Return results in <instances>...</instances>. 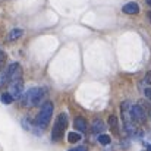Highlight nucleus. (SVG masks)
Here are the masks:
<instances>
[{
    "label": "nucleus",
    "mask_w": 151,
    "mask_h": 151,
    "mask_svg": "<svg viewBox=\"0 0 151 151\" xmlns=\"http://www.w3.org/2000/svg\"><path fill=\"white\" fill-rule=\"evenodd\" d=\"M97 141L100 142L101 145H110V142H111V138H110V135H106V134H101V135H99V138H97Z\"/></svg>",
    "instance_id": "nucleus-13"
},
{
    "label": "nucleus",
    "mask_w": 151,
    "mask_h": 151,
    "mask_svg": "<svg viewBox=\"0 0 151 151\" xmlns=\"http://www.w3.org/2000/svg\"><path fill=\"white\" fill-rule=\"evenodd\" d=\"M148 150H150V151H151V144H150V145H148Z\"/></svg>",
    "instance_id": "nucleus-22"
},
{
    "label": "nucleus",
    "mask_w": 151,
    "mask_h": 151,
    "mask_svg": "<svg viewBox=\"0 0 151 151\" xmlns=\"http://www.w3.org/2000/svg\"><path fill=\"white\" fill-rule=\"evenodd\" d=\"M145 81L151 85V72H147V75H145Z\"/></svg>",
    "instance_id": "nucleus-19"
},
{
    "label": "nucleus",
    "mask_w": 151,
    "mask_h": 151,
    "mask_svg": "<svg viewBox=\"0 0 151 151\" xmlns=\"http://www.w3.org/2000/svg\"><path fill=\"white\" fill-rule=\"evenodd\" d=\"M73 128H75L78 132H85V131L88 129V122H87L84 117L78 116V117H75V120H73Z\"/></svg>",
    "instance_id": "nucleus-9"
},
{
    "label": "nucleus",
    "mask_w": 151,
    "mask_h": 151,
    "mask_svg": "<svg viewBox=\"0 0 151 151\" xmlns=\"http://www.w3.org/2000/svg\"><path fill=\"white\" fill-rule=\"evenodd\" d=\"M6 73H7V78H9V84L13 82V81H18V79H22V68L18 62H13L7 66L6 69Z\"/></svg>",
    "instance_id": "nucleus-5"
},
{
    "label": "nucleus",
    "mask_w": 151,
    "mask_h": 151,
    "mask_svg": "<svg viewBox=\"0 0 151 151\" xmlns=\"http://www.w3.org/2000/svg\"><path fill=\"white\" fill-rule=\"evenodd\" d=\"M68 151H88V148L85 147V145H81V147H76V148H70V150Z\"/></svg>",
    "instance_id": "nucleus-17"
},
{
    "label": "nucleus",
    "mask_w": 151,
    "mask_h": 151,
    "mask_svg": "<svg viewBox=\"0 0 151 151\" xmlns=\"http://www.w3.org/2000/svg\"><path fill=\"white\" fill-rule=\"evenodd\" d=\"M147 15H148V19H150V22H151V10L148 12V13H147Z\"/></svg>",
    "instance_id": "nucleus-20"
},
{
    "label": "nucleus",
    "mask_w": 151,
    "mask_h": 151,
    "mask_svg": "<svg viewBox=\"0 0 151 151\" xmlns=\"http://www.w3.org/2000/svg\"><path fill=\"white\" fill-rule=\"evenodd\" d=\"M81 139V134H78V132H69L68 134V141L70 142V144H75V142H78Z\"/></svg>",
    "instance_id": "nucleus-14"
},
{
    "label": "nucleus",
    "mask_w": 151,
    "mask_h": 151,
    "mask_svg": "<svg viewBox=\"0 0 151 151\" xmlns=\"http://www.w3.org/2000/svg\"><path fill=\"white\" fill-rule=\"evenodd\" d=\"M68 123H69V119H68V114L66 113H60L54 122V126H53V131H51V139L53 141H60L66 128H68Z\"/></svg>",
    "instance_id": "nucleus-4"
},
{
    "label": "nucleus",
    "mask_w": 151,
    "mask_h": 151,
    "mask_svg": "<svg viewBox=\"0 0 151 151\" xmlns=\"http://www.w3.org/2000/svg\"><path fill=\"white\" fill-rule=\"evenodd\" d=\"M104 129H106V123H104L101 119H96V120L93 122V126H91L93 134H100L101 135V132H104Z\"/></svg>",
    "instance_id": "nucleus-10"
},
{
    "label": "nucleus",
    "mask_w": 151,
    "mask_h": 151,
    "mask_svg": "<svg viewBox=\"0 0 151 151\" xmlns=\"http://www.w3.org/2000/svg\"><path fill=\"white\" fill-rule=\"evenodd\" d=\"M0 101H1L3 104H12V103H13V97H12L9 93H3V94L0 96Z\"/></svg>",
    "instance_id": "nucleus-15"
},
{
    "label": "nucleus",
    "mask_w": 151,
    "mask_h": 151,
    "mask_svg": "<svg viewBox=\"0 0 151 151\" xmlns=\"http://www.w3.org/2000/svg\"><path fill=\"white\" fill-rule=\"evenodd\" d=\"M53 110H54V106L51 101H44L43 106H41V110L35 119V125L40 128V129H46L47 125L50 123L51 120V116H53Z\"/></svg>",
    "instance_id": "nucleus-3"
},
{
    "label": "nucleus",
    "mask_w": 151,
    "mask_h": 151,
    "mask_svg": "<svg viewBox=\"0 0 151 151\" xmlns=\"http://www.w3.org/2000/svg\"><path fill=\"white\" fill-rule=\"evenodd\" d=\"M132 104L129 100L122 101L120 104V114H122V122H123V126H125V131L131 135H135L137 132V128L134 125V119H132Z\"/></svg>",
    "instance_id": "nucleus-2"
},
{
    "label": "nucleus",
    "mask_w": 151,
    "mask_h": 151,
    "mask_svg": "<svg viewBox=\"0 0 151 151\" xmlns=\"http://www.w3.org/2000/svg\"><path fill=\"white\" fill-rule=\"evenodd\" d=\"M9 94L13 97V100H18L22 97L24 94V81L22 79H18V81H13L9 84Z\"/></svg>",
    "instance_id": "nucleus-7"
},
{
    "label": "nucleus",
    "mask_w": 151,
    "mask_h": 151,
    "mask_svg": "<svg viewBox=\"0 0 151 151\" xmlns=\"http://www.w3.org/2000/svg\"><path fill=\"white\" fill-rule=\"evenodd\" d=\"M22 35H24V29H21V28H13V29L7 34V40H9V41H16V40H19Z\"/></svg>",
    "instance_id": "nucleus-11"
},
{
    "label": "nucleus",
    "mask_w": 151,
    "mask_h": 151,
    "mask_svg": "<svg viewBox=\"0 0 151 151\" xmlns=\"http://www.w3.org/2000/svg\"><path fill=\"white\" fill-rule=\"evenodd\" d=\"M122 10L126 15H138L139 13V4L137 1H128V3L123 4Z\"/></svg>",
    "instance_id": "nucleus-8"
},
{
    "label": "nucleus",
    "mask_w": 151,
    "mask_h": 151,
    "mask_svg": "<svg viewBox=\"0 0 151 151\" xmlns=\"http://www.w3.org/2000/svg\"><path fill=\"white\" fill-rule=\"evenodd\" d=\"M46 97H47V88L35 87V88H29L25 94H22L21 103L22 106H40L41 103H44Z\"/></svg>",
    "instance_id": "nucleus-1"
},
{
    "label": "nucleus",
    "mask_w": 151,
    "mask_h": 151,
    "mask_svg": "<svg viewBox=\"0 0 151 151\" xmlns=\"http://www.w3.org/2000/svg\"><path fill=\"white\" fill-rule=\"evenodd\" d=\"M144 94H145V97L151 101V87H148V88H145V90H144Z\"/></svg>",
    "instance_id": "nucleus-18"
},
{
    "label": "nucleus",
    "mask_w": 151,
    "mask_h": 151,
    "mask_svg": "<svg viewBox=\"0 0 151 151\" xmlns=\"http://www.w3.org/2000/svg\"><path fill=\"white\" fill-rule=\"evenodd\" d=\"M131 113H132V119H134V122L144 123V122L147 120V109H145L144 106H141L139 103L135 104V106H132Z\"/></svg>",
    "instance_id": "nucleus-6"
},
{
    "label": "nucleus",
    "mask_w": 151,
    "mask_h": 151,
    "mask_svg": "<svg viewBox=\"0 0 151 151\" xmlns=\"http://www.w3.org/2000/svg\"><path fill=\"white\" fill-rule=\"evenodd\" d=\"M4 62H6V53L0 50V70H1V68L4 66Z\"/></svg>",
    "instance_id": "nucleus-16"
},
{
    "label": "nucleus",
    "mask_w": 151,
    "mask_h": 151,
    "mask_svg": "<svg viewBox=\"0 0 151 151\" xmlns=\"http://www.w3.org/2000/svg\"><path fill=\"white\" fill-rule=\"evenodd\" d=\"M107 123H109V128L117 134V129H119V119H117V116H114V114H110V116H109V120H107Z\"/></svg>",
    "instance_id": "nucleus-12"
},
{
    "label": "nucleus",
    "mask_w": 151,
    "mask_h": 151,
    "mask_svg": "<svg viewBox=\"0 0 151 151\" xmlns=\"http://www.w3.org/2000/svg\"><path fill=\"white\" fill-rule=\"evenodd\" d=\"M145 1H147V4H148V6H151V0H145Z\"/></svg>",
    "instance_id": "nucleus-21"
}]
</instances>
